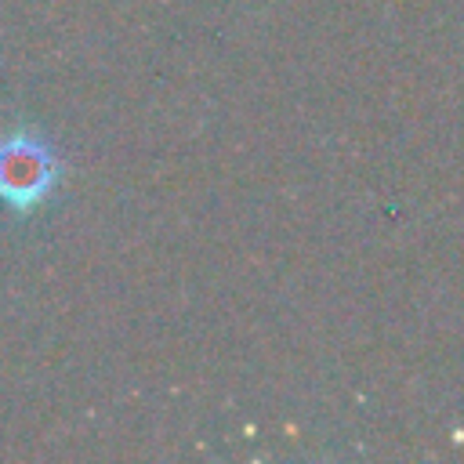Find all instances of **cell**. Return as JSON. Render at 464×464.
I'll use <instances>...</instances> for the list:
<instances>
[{
  "mask_svg": "<svg viewBox=\"0 0 464 464\" xmlns=\"http://www.w3.org/2000/svg\"><path fill=\"white\" fill-rule=\"evenodd\" d=\"M58 181L62 163L36 130H7L0 138V203L11 214H36L54 196Z\"/></svg>",
  "mask_w": 464,
  "mask_h": 464,
  "instance_id": "1",
  "label": "cell"
}]
</instances>
